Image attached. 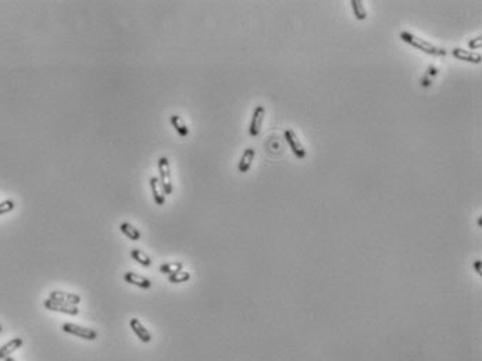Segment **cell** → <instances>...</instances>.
I'll use <instances>...</instances> for the list:
<instances>
[{
  "mask_svg": "<svg viewBox=\"0 0 482 361\" xmlns=\"http://www.w3.org/2000/svg\"><path fill=\"white\" fill-rule=\"evenodd\" d=\"M256 157V150L253 148H247L245 149V152L242 154L241 160H239V164H238V171L242 172V174H245L247 171L250 170V167H252L253 160Z\"/></svg>",
  "mask_w": 482,
  "mask_h": 361,
  "instance_id": "cell-11",
  "label": "cell"
},
{
  "mask_svg": "<svg viewBox=\"0 0 482 361\" xmlns=\"http://www.w3.org/2000/svg\"><path fill=\"white\" fill-rule=\"evenodd\" d=\"M184 268V263L182 261H171V263L161 264L159 267V271L165 275H172V274L178 273Z\"/></svg>",
  "mask_w": 482,
  "mask_h": 361,
  "instance_id": "cell-17",
  "label": "cell"
},
{
  "mask_svg": "<svg viewBox=\"0 0 482 361\" xmlns=\"http://www.w3.org/2000/svg\"><path fill=\"white\" fill-rule=\"evenodd\" d=\"M285 139H286V142H288V145H289L292 153L295 154L297 159L299 160L306 159V156H307L306 149H304L303 143L300 142V139L297 138V135H296V132L293 131V129H290V128L286 129Z\"/></svg>",
  "mask_w": 482,
  "mask_h": 361,
  "instance_id": "cell-4",
  "label": "cell"
},
{
  "mask_svg": "<svg viewBox=\"0 0 482 361\" xmlns=\"http://www.w3.org/2000/svg\"><path fill=\"white\" fill-rule=\"evenodd\" d=\"M170 122L171 125L176 128V131L178 132V135L182 138H187L189 135V128L187 126V124L184 122L181 117L178 114H172L170 117Z\"/></svg>",
  "mask_w": 482,
  "mask_h": 361,
  "instance_id": "cell-14",
  "label": "cell"
},
{
  "mask_svg": "<svg viewBox=\"0 0 482 361\" xmlns=\"http://www.w3.org/2000/svg\"><path fill=\"white\" fill-rule=\"evenodd\" d=\"M189 279H191V274L188 271H184V269L172 274V275H168V282H171V284H185Z\"/></svg>",
  "mask_w": 482,
  "mask_h": 361,
  "instance_id": "cell-19",
  "label": "cell"
},
{
  "mask_svg": "<svg viewBox=\"0 0 482 361\" xmlns=\"http://www.w3.org/2000/svg\"><path fill=\"white\" fill-rule=\"evenodd\" d=\"M3 361H16V360H14V358H13V357H11V356H9V357H6V358H5V360H3Z\"/></svg>",
  "mask_w": 482,
  "mask_h": 361,
  "instance_id": "cell-25",
  "label": "cell"
},
{
  "mask_svg": "<svg viewBox=\"0 0 482 361\" xmlns=\"http://www.w3.org/2000/svg\"><path fill=\"white\" fill-rule=\"evenodd\" d=\"M421 85L422 86H425V88H428V86H431V81H429V78L428 77H424L421 79Z\"/></svg>",
  "mask_w": 482,
  "mask_h": 361,
  "instance_id": "cell-24",
  "label": "cell"
},
{
  "mask_svg": "<svg viewBox=\"0 0 482 361\" xmlns=\"http://www.w3.org/2000/svg\"><path fill=\"white\" fill-rule=\"evenodd\" d=\"M350 6L352 10H353V14H355V17H356L359 21H364V20L367 18V10L364 9L363 2H360V0H352Z\"/></svg>",
  "mask_w": 482,
  "mask_h": 361,
  "instance_id": "cell-18",
  "label": "cell"
},
{
  "mask_svg": "<svg viewBox=\"0 0 482 361\" xmlns=\"http://www.w3.org/2000/svg\"><path fill=\"white\" fill-rule=\"evenodd\" d=\"M2 332H3V327L0 325V334H2Z\"/></svg>",
  "mask_w": 482,
  "mask_h": 361,
  "instance_id": "cell-27",
  "label": "cell"
},
{
  "mask_svg": "<svg viewBox=\"0 0 482 361\" xmlns=\"http://www.w3.org/2000/svg\"><path fill=\"white\" fill-rule=\"evenodd\" d=\"M120 231L126 236V238H129L131 241L138 242L141 238H142V234H141V231L135 228L134 225L129 224V222H122L120 225Z\"/></svg>",
  "mask_w": 482,
  "mask_h": 361,
  "instance_id": "cell-15",
  "label": "cell"
},
{
  "mask_svg": "<svg viewBox=\"0 0 482 361\" xmlns=\"http://www.w3.org/2000/svg\"><path fill=\"white\" fill-rule=\"evenodd\" d=\"M452 55H453V57H456L457 60L467 61V63H472V64H481L482 61V57L479 53L461 49V48H455V49L452 50Z\"/></svg>",
  "mask_w": 482,
  "mask_h": 361,
  "instance_id": "cell-8",
  "label": "cell"
},
{
  "mask_svg": "<svg viewBox=\"0 0 482 361\" xmlns=\"http://www.w3.org/2000/svg\"><path fill=\"white\" fill-rule=\"evenodd\" d=\"M49 299L55 301H60V303H66V304H70V306H78L82 300L79 295L64 292V290H53V292H50Z\"/></svg>",
  "mask_w": 482,
  "mask_h": 361,
  "instance_id": "cell-7",
  "label": "cell"
},
{
  "mask_svg": "<svg viewBox=\"0 0 482 361\" xmlns=\"http://www.w3.org/2000/svg\"><path fill=\"white\" fill-rule=\"evenodd\" d=\"M129 327L134 331V334L137 335V338L142 343H149V342H152V334L149 332L148 329L143 327V324L138 320V318H132L131 321H129Z\"/></svg>",
  "mask_w": 482,
  "mask_h": 361,
  "instance_id": "cell-10",
  "label": "cell"
},
{
  "mask_svg": "<svg viewBox=\"0 0 482 361\" xmlns=\"http://www.w3.org/2000/svg\"><path fill=\"white\" fill-rule=\"evenodd\" d=\"M149 185H150V189H152V195H153L156 204H157V206H164L165 193L164 191H163V186L160 184L159 176H150Z\"/></svg>",
  "mask_w": 482,
  "mask_h": 361,
  "instance_id": "cell-9",
  "label": "cell"
},
{
  "mask_svg": "<svg viewBox=\"0 0 482 361\" xmlns=\"http://www.w3.org/2000/svg\"><path fill=\"white\" fill-rule=\"evenodd\" d=\"M472 267H474V269H475V273H477L478 275L481 277V275H482V261H481V260H475V261H474V264H472Z\"/></svg>",
  "mask_w": 482,
  "mask_h": 361,
  "instance_id": "cell-22",
  "label": "cell"
},
{
  "mask_svg": "<svg viewBox=\"0 0 482 361\" xmlns=\"http://www.w3.org/2000/svg\"><path fill=\"white\" fill-rule=\"evenodd\" d=\"M43 307L46 310H50V311L61 312V314H67V315H77L79 312V308L77 306H70V304L55 301L52 299H46L43 301Z\"/></svg>",
  "mask_w": 482,
  "mask_h": 361,
  "instance_id": "cell-5",
  "label": "cell"
},
{
  "mask_svg": "<svg viewBox=\"0 0 482 361\" xmlns=\"http://www.w3.org/2000/svg\"><path fill=\"white\" fill-rule=\"evenodd\" d=\"M131 257L134 258L137 263L141 264L142 267H150L152 263H153V261H152V258L149 257V254H146V253L143 252V250H141V249H132Z\"/></svg>",
  "mask_w": 482,
  "mask_h": 361,
  "instance_id": "cell-16",
  "label": "cell"
},
{
  "mask_svg": "<svg viewBox=\"0 0 482 361\" xmlns=\"http://www.w3.org/2000/svg\"><path fill=\"white\" fill-rule=\"evenodd\" d=\"M61 329L66 332V334L74 335V336H78V338H81V339L85 340H96L98 339V332L92 328H85V327H81V325H77V324H71V323H66L61 325Z\"/></svg>",
  "mask_w": 482,
  "mask_h": 361,
  "instance_id": "cell-2",
  "label": "cell"
},
{
  "mask_svg": "<svg viewBox=\"0 0 482 361\" xmlns=\"http://www.w3.org/2000/svg\"><path fill=\"white\" fill-rule=\"evenodd\" d=\"M24 345V340L21 338H14L10 342H7L6 345L0 347V360H5L6 357L11 356L16 350H18Z\"/></svg>",
  "mask_w": 482,
  "mask_h": 361,
  "instance_id": "cell-13",
  "label": "cell"
},
{
  "mask_svg": "<svg viewBox=\"0 0 482 361\" xmlns=\"http://www.w3.org/2000/svg\"><path fill=\"white\" fill-rule=\"evenodd\" d=\"M428 74H427V77H435V75H436V74H438V68H436V67H433V66H431L429 67V68H428Z\"/></svg>",
  "mask_w": 482,
  "mask_h": 361,
  "instance_id": "cell-23",
  "label": "cell"
},
{
  "mask_svg": "<svg viewBox=\"0 0 482 361\" xmlns=\"http://www.w3.org/2000/svg\"><path fill=\"white\" fill-rule=\"evenodd\" d=\"M399 36L405 43L410 44L411 48H416V49L421 50V52H424V53H427V55L429 56L448 55V52H446L445 48H441V46H436V44L431 43V42H428L427 39L418 38L417 35L409 32V31H402Z\"/></svg>",
  "mask_w": 482,
  "mask_h": 361,
  "instance_id": "cell-1",
  "label": "cell"
},
{
  "mask_svg": "<svg viewBox=\"0 0 482 361\" xmlns=\"http://www.w3.org/2000/svg\"><path fill=\"white\" fill-rule=\"evenodd\" d=\"M14 207H16V203L13 202V200H10V199H7V200H5V202L0 203V217H2V215H5V214L10 213V211H13Z\"/></svg>",
  "mask_w": 482,
  "mask_h": 361,
  "instance_id": "cell-20",
  "label": "cell"
},
{
  "mask_svg": "<svg viewBox=\"0 0 482 361\" xmlns=\"http://www.w3.org/2000/svg\"><path fill=\"white\" fill-rule=\"evenodd\" d=\"M124 281L126 284H131L134 286H138L141 289H149L152 288V282L148 278H145L142 275H138L135 273H125L124 274Z\"/></svg>",
  "mask_w": 482,
  "mask_h": 361,
  "instance_id": "cell-12",
  "label": "cell"
},
{
  "mask_svg": "<svg viewBox=\"0 0 482 361\" xmlns=\"http://www.w3.org/2000/svg\"><path fill=\"white\" fill-rule=\"evenodd\" d=\"M481 46H482V36H481V35H479V36H477V38L471 39V40L468 42V48H470V49H481Z\"/></svg>",
  "mask_w": 482,
  "mask_h": 361,
  "instance_id": "cell-21",
  "label": "cell"
},
{
  "mask_svg": "<svg viewBox=\"0 0 482 361\" xmlns=\"http://www.w3.org/2000/svg\"><path fill=\"white\" fill-rule=\"evenodd\" d=\"M264 115H266V109L263 106H257L254 111H253L252 121H250V126H249V133L250 137L256 138L260 135L261 132V126H263Z\"/></svg>",
  "mask_w": 482,
  "mask_h": 361,
  "instance_id": "cell-6",
  "label": "cell"
},
{
  "mask_svg": "<svg viewBox=\"0 0 482 361\" xmlns=\"http://www.w3.org/2000/svg\"><path fill=\"white\" fill-rule=\"evenodd\" d=\"M478 227H479V228L482 227V217H479V218H478Z\"/></svg>",
  "mask_w": 482,
  "mask_h": 361,
  "instance_id": "cell-26",
  "label": "cell"
},
{
  "mask_svg": "<svg viewBox=\"0 0 482 361\" xmlns=\"http://www.w3.org/2000/svg\"><path fill=\"white\" fill-rule=\"evenodd\" d=\"M159 179L160 184L163 186V191L165 195L172 193V180H171V170L170 161L167 157H160L159 159Z\"/></svg>",
  "mask_w": 482,
  "mask_h": 361,
  "instance_id": "cell-3",
  "label": "cell"
}]
</instances>
